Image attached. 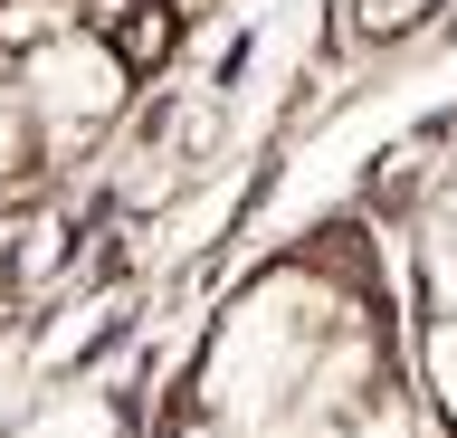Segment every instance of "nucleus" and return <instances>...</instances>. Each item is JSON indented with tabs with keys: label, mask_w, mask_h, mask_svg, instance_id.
Returning a JSON list of instances; mask_svg holds the SVG:
<instances>
[{
	"label": "nucleus",
	"mask_w": 457,
	"mask_h": 438,
	"mask_svg": "<svg viewBox=\"0 0 457 438\" xmlns=\"http://www.w3.org/2000/svg\"><path fill=\"white\" fill-rule=\"evenodd\" d=\"M20 77V105H29V134L48 153L67 144H96L114 115H124V95H134V58L114 48L105 29H48V38H29V58L10 67Z\"/></svg>",
	"instance_id": "obj_2"
},
{
	"label": "nucleus",
	"mask_w": 457,
	"mask_h": 438,
	"mask_svg": "<svg viewBox=\"0 0 457 438\" xmlns=\"http://www.w3.org/2000/svg\"><path fill=\"white\" fill-rule=\"evenodd\" d=\"M448 0H353V29L362 38H410V29H428Z\"/></svg>",
	"instance_id": "obj_5"
},
{
	"label": "nucleus",
	"mask_w": 457,
	"mask_h": 438,
	"mask_svg": "<svg viewBox=\"0 0 457 438\" xmlns=\"http://www.w3.org/2000/svg\"><path fill=\"white\" fill-rule=\"evenodd\" d=\"M334 334H343V315L324 305L314 267H286V277L248 286L228 305L210 362H200V419H220L228 438H295V401H305Z\"/></svg>",
	"instance_id": "obj_1"
},
{
	"label": "nucleus",
	"mask_w": 457,
	"mask_h": 438,
	"mask_svg": "<svg viewBox=\"0 0 457 438\" xmlns=\"http://www.w3.org/2000/svg\"><path fill=\"white\" fill-rule=\"evenodd\" d=\"M410 267H420L428 315H457V181L420 210V238H410Z\"/></svg>",
	"instance_id": "obj_3"
},
{
	"label": "nucleus",
	"mask_w": 457,
	"mask_h": 438,
	"mask_svg": "<svg viewBox=\"0 0 457 438\" xmlns=\"http://www.w3.org/2000/svg\"><path fill=\"white\" fill-rule=\"evenodd\" d=\"M29 144H38V134H29V105H20V77H10V67H0V181L20 172L29 162Z\"/></svg>",
	"instance_id": "obj_6"
},
{
	"label": "nucleus",
	"mask_w": 457,
	"mask_h": 438,
	"mask_svg": "<svg viewBox=\"0 0 457 438\" xmlns=\"http://www.w3.org/2000/svg\"><path fill=\"white\" fill-rule=\"evenodd\" d=\"M420 391H428V409H438V429H457V315L420 324Z\"/></svg>",
	"instance_id": "obj_4"
}]
</instances>
